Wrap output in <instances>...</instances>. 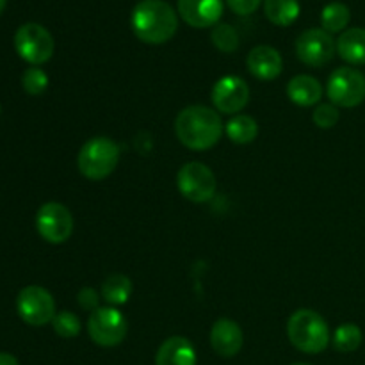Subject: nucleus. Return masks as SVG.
<instances>
[{"instance_id":"obj_11","label":"nucleus","mask_w":365,"mask_h":365,"mask_svg":"<svg viewBox=\"0 0 365 365\" xmlns=\"http://www.w3.org/2000/svg\"><path fill=\"white\" fill-rule=\"evenodd\" d=\"M335 52H337V43L324 29H309L296 39V56L307 66H327L334 59Z\"/></svg>"},{"instance_id":"obj_9","label":"nucleus","mask_w":365,"mask_h":365,"mask_svg":"<svg viewBox=\"0 0 365 365\" xmlns=\"http://www.w3.org/2000/svg\"><path fill=\"white\" fill-rule=\"evenodd\" d=\"M38 234L50 245H63L73 234V216L63 203L48 202L36 214Z\"/></svg>"},{"instance_id":"obj_15","label":"nucleus","mask_w":365,"mask_h":365,"mask_svg":"<svg viewBox=\"0 0 365 365\" xmlns=\"http://www.w3.org/2000/svg\"><path fill=\"white\" fill-rule=\"evenodd\" d=\"M248 64L250 73L259 81H274L280 77L282 70H284V59H282L280 52L269 45H259L248 53Z\"/></svg>"},{"instance_id":"obj_17","label":"nucleus","mask_w":365,"mask_h":365,"mask_svg":"<svg viewBox=\"0 0 365 365\" xmlns=\"http://www.w3.org/2000/svg\"><path fill=\"white\" fill-rule=\"evenodd\" d=\"M287 96L294 106L312 107L323 98V86L312 75H296L289 81Z\"/></svg>"},{"instance_id":"obj_22","label":"nucleus","mask_w":365,"mask_h":365,"mask_svg":"<svg viewBox=\"0 0 365 365\" xmlns=\"http://www.w3.org/2000/svg\"><path fill=\"white\" fill-rule=\"evenodd\" d=\"M349 20H351V13L349 7L342 2H331L321 13V25L327 32L334 34V32H342L348 27Z\"/></svg>"},{"instance_id":"obj_10","label":"nucleus","mask_w":365,"mask_h":365,"mask_svg":"<svg viewBox=\"0 0 365 365\" xmlns=\"http://www.w3.org/2000/svg\"><path fill=\"white\" fill-rule=\"evenodd\" d=\"M18 316L31 327H45L56 317V302L46 289L29 285L16 298Z\"/></svg>"},{"instance_id":"obj_16","label":"nucleus","mask_w":365,"mask_h":365,"mask_svg":"<svg viewBox=\"0 0 365 365\" xmlns=\"http://www.w3.org/2000/svg\"><path fill=\"white\" fill-rule=\"evenodd\" d=\"M155 365H196V349L189 339L175 335L160 344Z\"/></svg>"},{"instance_id":"obj_7","label":"nucleus","mask_w":365,"mask_h":365,"mask_svg":"<svg viewBox=\"0 0 365 365\" xmlns=\"http://www.w3.org/2000/svg\"><path fill=\"white\" fill-rule=\"evenodd\" d=\"M327 95L337 107H356L365 100V75L355 68H337L330 75Z\"/></svg>"},{"instance_id":"obj_19","label":"nucleus","mask_w":365,"mask_h":365,"mask_svg":"<svg viewBox=\"0 0 365 365\" xmlns=\"http://www.w3.org/2000/svg\"><path fill=\"white\" fill-rule=\"evenodd\" d=\"M298 0H264V14L271 24L278 27H289L299 16Z\"/></svg>"},{"instance_id":"obj_29","label":"nucleus","mask_w":365,"mask_h":365,"mask_svg":"<svg viewBox=\"0 0 365 365\" xmlns=\"http://www.w3.org/2000/svg\"><path fill=\"white\" fill-rule=\"evenodd\" d=\"M260 4L262 0H227V6L239 16H248V14L255 13Z\"/></svg>"},{"instance_id":"obj_18","label":"nucleus","mask_w":365,"mask_h":365,"mask_svg":"<svg viewBox=\"0 0 365 365\" xmlns=\"http://www.w3.org/2000/svg\"><path fill=\"white\" fill-rule=\"evenodd\" d=\"M337 52L349 64H365V29L353 27L342 32L337 39Z\"/></svg>"},{"instance_id":"obj_8","label":"nucleus","mask_w":365,"mask_h":365,"mask_svg":"<svg viewBox=\"0 0 365 365\" xmlns=\"http://www.w3.org/2000/svg\"><path fill=\"white\" fill-rule=\"evenodd\" d=\"M216 177L203 163H187L177 175V187L192 203H205L216 195Z\"/></svg>"},{"instance_id":"obj_1","label":"nucleus","mask_w":365,"mask_h":365,"mask_svg":"<svg viewBox=\"0 0 365 365\" xmlns=\"http://www.w3.org/2000/svg\"><path fill=\"white\" fill-rule=\"evenodd\" d=\"M225 125L220 113L207 106H189L175 120V134L189 150L203 152L220 143Z\"/></svg>"},{"instance_id":"obj_2","label":"nucleus","mask_w":365,"mask_h":365,"mask_svg":"<svg viewBox=\"0 0 365 365\" xmlns=\"http://www.w3.org/2000/svg\"><path fill=\"white\" fill-rule=\"evenodd\" d=\"M178 29V16L164 0H143L132 11V31L146 45L170 41Z\"/></svg>"},{"instance_id":"obj_14","label":"nucleus","mask_w":365,"mask_h":365,"mask_svg":"<svg viewBox=\"0 0 365 365\" xmlns=\"http://www.w3.org/2000/svg\"><path fill=\"white\" fill-rule=\"evenodd\" d=\"M242 342H245V335L235 321L223 317V319H217L210 328V346L223 359H232L237 355L242 348Z\"/></svg>"},{"instance_id":"obj_13","label":"nucleus","mask_w":365,"mask_h":365,"mask_svg":"<svg viewBox=\"0 0 365 365\" xmlns=\"http://www.w3.org/2000/svg\"><path fill=\"white\" fill-rule=\"evenodd\" d=\"M177 6L182 20L195 29L216 25L225 9L223 0H178Z\"/></svg>"},{"instance_id":"obj_21","label":"nucleus","mask_w":365,"mask_h":365,"mask_svg":"<svg viewBox=\"0 0 365 365\" xmlns=\"http://www.w3.org/2000/svg\"><path fill=\"white\" fill-rule=\"evenodd\" d=\"M225 132L234 145H250L259 135V125L248 114H235L228 120Z\"/></svg>"},{"instance_id":"obj_27","label":"nucleus","mask_w":365,"mask_h":365,"mask_svg":"<svg viewBox=\"0 0 365 365\" xmlns=\"http://www.w3.org/2000/svg\"><path fill=\"white\" fill-rule=\"evenodd\" d=\"M314 123L319 128H334L335 125L341 120V113H339V107L334 106V103H321V106L316 107L312 114Z\"/></svg>"},{"instance_id":"obj_24","label":"nucleus","mask_w":365,"mask_h":365,"mask_svg":"<svg viewBox=\"0 0 365 365\" xmlns=\"http://www.w3.org/2000/svg\"><path fill=\"white\" fill-rule=\"evenodd\" d=\"M210 41L214 43L217 50L221 52L232 53L239 48V34L232 25L228 24H220L212 29V34H210Z\"/></svg>"},{"instance_id":"obj_32","label":"nucleus","mask_w":365,"mask_h":365,"mask_svg":"<svg viewBox=\"0 0 365 365\" xmlns=\"http://www.w3.org/2000/svg\"><path fill=\"white\" fill-rule=\"evenodd\" d=\"M292 365H309V364H292Z\"/></svg>"},{"instance_id":"obj_31","label":"nucleus","mask_w":365,"mask_h":365,"mask_svg":"<svg viewBox=\"0 0 365 365\" xmlns=\"http://www.w3.org/2000/svg\"><path fill=\"white\" fill-rule=\"evenodd\" d=\"M6 4H7V0H0V13H2V11L6 9Z\"/></svg>"},{"instance_id":"obj_3","label":"nucleus","mask_w":365,"mask_h":365,"mask_svg":"<svg viewBox=\"0 0 365 365\" xmlns=\"http://www.w3.org/2000/svg\"><path fill=\"white\" fill-rule=\"evenodd\" d=\"M287 335L296 349L309 355L323 353L330 344L328 323L321 314L309 309H299L289 317Z\"/></svg>"},{"instance_id":"obj_26","label":"nucleus","mask_w":365,"mask_h":365,"mask_svg":"<svg viewBox=\"0 0 365 365\" xmlns=\"http://www.w3.org/2000/svg\"><path fill=\"white\" fill-rule=\"evenodd\" d=\"M21 86H24L25 93H29L32 96H38L41 93H45L46 88H48V75L41 68L32 66L29 70H25L24 75H21Z\"/></svg>"},{"instance_id":"obj_5","label":"nucleus","mask_w":365,"mask_h":365,"mask_svg":"<svg viewBox=\"0 0 365 365\" xmlns=\"http://www.w3.org/2000/svg\"><path fill=\"white\" fill-rule=\"evenodd\" d=\"M127 317L116 307H100L88 319V334L95 344L114 348L127 337Z\"/></svg>"},{"instance_id":"obj_25","label":"nucleus","mask_w":365,"mask_h":365,"mask_svg":"<svg viewBox=\"0 0 365 365\" xmlns=\"http://www.w3.org/2000/svg\"><path fill=\"white\" fill-rule=\"evenodd\" d=\"M52 327H53V331L63 339L77 337L82 330V323L81 319H78L77 314L68 312V310H63V312L56 314V317L52 319Z\"/></svg>"},{"instance_id":"obj_28","label":"nucleus","mask_w":365,"mask_h":365,"mask_svg":"<svg viewBox=\"0 0 365 365\" xmlns=\"http://www.w3.org/2000/svg\"><path fill=\"white\" fill-rule=\"evenodd\" d=\"M77 302L82 309L89 310V312H95L96 309H100L98 292H96L93 287H82L77 294Z\"/></svg>"},{"instance_id":"obj_23","label":"nucleus","mask_w":365,"mask_h":365,"mask_svg":"<svg viewBox=\"0 0 365 365\" xmlns=\"http://www.w3.org/2000/svg\"><path fill=\"white\" fill-rule=\"evenodd\" d=\"M362 330L355 323H344L335 330L334 348L341 353L356 351L362 344Z\"/></svg>"},{"instance_id":"obj_33","label":"nucleus","mask_w":365,"mask_h":365,"mask_svg":"<svg viewBox=\"0 0 365 365\" xmlns=\"http://www.w3.org/2000/svg\"><path fill=\"white\" fill-rule=\"evenodd\" d=\"M141 2H143V0H141Z\"/></svg>"},{"instance_id":"obj_6","label":"nucleus","mask_w":365,"mask_h":365,"mask_svg":"<svg viewBox=\"0 0 365 365\" xmlns=\"http://www.w3.org/2000/svg\"><path fill=\"white\" fill-rule=\"evenodd\" d=\"M14 48L25 63L38 66L52 59L56 43L43 25L24 24L14 34Z\"/></svg>"},{"instance_id":"obj_4","label":"nucleus","mask_w":365,"mask_h":365,"mask_svg":"<svg viewBox=\"0 0 365 365\" xmlns=\"http://www.w3.org/2000/svg\"><path fill=\"white\" fill-rule=\"evenodd\" d=\"M120 163V146L109 138H91L82 145L77 166L88 180H103L116 170Z\"/></svg>"},{"instance_id":"obj_20","label":"nucleus","mask_w":365,"mask_h":365,"mask_svg":"<svg viewBox=\"0 0 365 365\" xmlns=\"http://www.w3.org/2000/svg\"><path fill=\"white\" fill-rule=\"evenodd\" d=\"M132 282L121 273H114L102 284V298L109 307H121L130 299Z\"/></svg>"},{"instance_id":"obj_30","label":"nucleus","mask_w":365,"mask_h":365,"mask_svg":"<svg viewBox=\"0 0 365 365\" xmlns=\"http://www.w3.org/2000/svg\"><path fill=\"white\" fill-rule=\"evenodd\" d=\"M0 365H20L18 360L9 353H0Z\"/></svg>"},{"instance_id":"obj_12","label":"nucleus","mask_w":365,"mask_h":365,"mask_svg":"<svg viewBox=\"0 0 365 365\" xmlns=\"http://www.w3.org/2000/svg\"><path fill=\"white\" fill-rule=\"evenodd\" d=\"M210 100L217 113L235 116L248 106L250 88L246 81H242L237 75H225L214 84Z\"/></svg>"}]
</instances>
